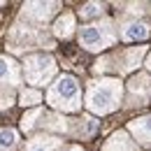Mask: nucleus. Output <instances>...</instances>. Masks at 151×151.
Masks as SVG:
<instances>
[{"mask_svg":"<svg viewBox=\"0 0 151 151\" xmlns=\"http://www.w3.org/2000/svg\"><path fill=\"white\" fill-rule=\"evenodd\" d=\"M144 51H147V47L123 49V51H119V54H112V56L98 60L95 70H98V72L114 70V72H119V75H126V72H130V70H135V68L139 65V60H142V56H144Z\"/></svg>","mask_w":151,"mask_h":151,"instance_id":"nucleus-4","label":"nucleus"},{"mask_svg":"<svg viewBox=\"0 0 151 151\" xmlns=\"http://www.w3.org/2000/svg\"><path fill=\"white\" fill-rule=\"evenodd\" d=\"M116 42V33H114V26L109 21H98L91 26H84L79 30V44L88 51H100V49H107Z\"/></svg>","mask_w":151,"mask_h":151,"instance_id":"nucleus-3","label":"nucleus"},{"mask_svg":"<svg viewBox=\"0 0 151 151\" xmlns=\"http://www.w3.org/2000/svg\"><path fill=\"white\" fill-rule=\"evenodd\" d=\"M63 151H81L79 147H68V149H63Z\"/></svg>","mask_w":151,"mask_h":151,"instance_id":"nucleus-17","label":"nucleus"},{"mask_svg":"<svg viewBox=\"0 0 151 151\" xmlns=\"http://www.w3.org/2000/svg\"><path fill=\"white\" fill-rule=\"evenodd\" d=\"M102 151H139V149L126 132H114L109 137V142L102 147Z\"/></svg>","mask_w":151,"mask_h":151,"instance_id":"nucleus-11","label":"nucleus"},{"mask_svg":"<svg viewBox=\"0 0 151 151\" xmlns=\"http://www.w3.org/2000/svg\"><path fill=\"white\" fill-rule=\"evenodd\" d=\"M56 2H30L23 7V14L30 21H47L54 12H56Z\"/></svg>","mask_w":151,"mask_h":151,"instance_id":"nucleus-9","label":"nucleus"},{"mask_svg":"<svg viewBox=\"0 0 151 151\" xmlns=\"http://www.w3.org/2000/svg\"><path fill=\"white\" fill-rule=\"evenodd\" d=\"M0 5H2V2H0Z\"/></svg>","mask_w":151,"mask_h":151,"instance_id":"nucleus-19","label":"nucleus"},{"mask_svg":"<svg viewBox=\"0 0 151 151\" xmlns=\"http://www.w3.org/2000/svg\"><path fill=\"white\" fill-rule=\"evenodd\" d=\"M102 5H98V2H91V5H86L84 9H81V17L84 19H91V17H98V14H102Z\"/></svg>","mask_w":151,"mask_h":151,"instance_id":"nucleus-16","label":"nucleus"},{"mask_svg":"<svg viewBox=\"0 0 151 151\" xmlns=\"http://www.w3.org/2000/svg\"><path fill=\"white\" fill-rule=\"evenodd\" d=\"M121 105V81L119 79H100L88 84L86 107L95 114H109Z\"/></svg>","mask_w":151,"mask_h":151,"instance_id":"nucleus-1","label":"nucleus"},{"mask_svg":"<svg viewBox=\"0 0 151 151\" xmlns=\"http://www.w3.org/2000/svg\"><path fill=\"white\" fill-rule=\"evenodd\" d=\"M26 79L30 84H47L51 77L56 75V63L47 54H35L26 58Z\"/></svg>","mask_w":151,"mask_h":151,"instance_id":"nucleus-5","label":"nucleus"},{"mask_svg":"<svg viewBox=\"0 0 151 151\" xmlns=\"http://www.w3.org/2000/svg\"><path fill=\"white\" fill-rule=\"evenodd\" d=\"M128 128H130V132L137 137V142H139V144L151 147V116L135 119V121H130V123H128Z\"/></svg>","mask_w":151,"mask_h":151,"instance_id":"nucleus-10","label":"nucleus"},{"mask_svg":"<svg viewBox=\"0 0 151 151\" xmlns=\"http://www.w3.org/2000/svg\"><path fill=\"white\" fill-rule=\"evenodd\" d=\"M47 102L56 109L63 112H77L81 107V88L79 81L72 75H63L56 79V84H51L49 93H47Z\"/></svg>","mask_w":151,"mask_h":151,"instance_id":"nucleus-2","label":"nucleus"},{"mask_svg":"<svg viewBox=\"0 0 151 151\" xmlns=\"http://www.w3.org/2000/svg\"><path fill=\"white\" fill-rule=\"evenodd\" d=\"M17 147V132L12 128H0V151H14Z\"/></svg>","mask_w":151,"mask_h":151,"instance_id":"nucleus-14","label":"nucleus"},{"mask_svg":"<svg viewBox=\"0 0 151 151\" xmlns=\"http://www.w3.org/2000/svg\"><path fill=\"white\" fill-rule=\"evenodd\" d=\"M19 65L7 56H0V86L2 88H12L19 84Z\"/></svg>","mask_w":151,"mask_h":151,"instance_id":"nucleus-7","label":"nucleus"},{"mask_svg":"<svg viewBox=\"0 0 151 151\" xmlns=\"http://www.w3.org/2000/svg\"><path fill=\"white\" fill-rule=\"evenodd\" d=\"M128 100L130 105H149L151 102V77L135 75L128 81Z\"/></svg>","mask_w":151,"mask_h":151,"instance_id":"nucleus-6","label":"nucleus"},{"mask_svg":"<svg viewBox=\"0 0 151 151\" xmlns=\"http://www.w3.org/2000/svg\"><path fill=\"white\" fill-rule=\"evenodd\" d=\"M58 149H60V139H56V137H35L26 147V151H58Z\"/></svg>","mask_w":151,"mask_h":151,"instance_id":"nucleus-12","label":"nucleus"},{"mask_svg":"<svg viewBox=\"0 0 151 151\" xmlns=\"http://www.w3.org/2000/svg\"><path fill=\"white\" fill-rule=\"evenodd\" d=\"M147 68H149V70H151V56H149V60H147Z\"/></svg>","mask_w":151,"mask_h":151,"instance_id":"nucleus-18","label":"nucleus"},{"mask_svg":"<svg viewBox=\"0 0 151 151\" xmlns=\"http://www.w3.org/2000/svg\"><path fill=\"white\" fill-rule=\"evenodd\" d=\"M121 37L126 42H139V40H147L149 37V23L147 21H139V19H132L128 23L121 26Z\"/></svg>","mask_w":151,"mask_h":151,"instance_id":"nucleus-8","label":"nucleus"},{"mask_svg":"<svg viewBox=\"0 0 151 151\" xmlns=\"http://www.w3.org/2000/svg\"><path fill=\"white\" fill-rule=\"evenodd\" d=\"M72 30H75V17H72L70 12H65V14L54 23V33H56V37H70Z\"/></svg>","mask_w":151,"mask_h":151,"instance_id":"nucleus-13","label":"nucleus"},{"mask_svg":"<svg viewBox=\"0 0 151 151\" xmlns=\"http://www.w3.org/2000/svg\"><path fill=\"white\" fill-rule=\"evenodd\" d=\"M40 100H42V93L35 91V88H26V91H21V98H19V102H21V105H26V107L37 105Z\"/></svg>","mask_w":151,"mask_h":151,"instance_id":"nucleus-15","label":"nucleus"}]
</instances>
